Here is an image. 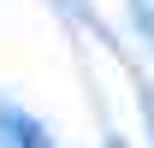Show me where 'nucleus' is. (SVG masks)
I'll return each mask as SVG.
<instances>
[{"label":"nucleus","mask_w":154,"mask_h":148,"mask_svg":"<svg viewBox=\"0 0 154 148\" xmlns=\"http://www.w3.org/2000/svg\"><path fill=\"white\" fill-rule=\"evenodd\" d=\"M0 148H54V136L24 107H0Z\"/></svg>","instance_id":"1"}]
</instances>
